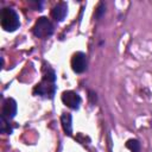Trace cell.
Wrapping results in <instances>:
<instances>
[{
	"mask_svg": "<svg viewBox=\"0 0 152 152\" xmlns=\"http://www.w3.org/2000/svg\"><path fill=\"white\" fill-rule=\"evenodd\" d=\"M20 26V19L18 13L11 8L5 7L1 11V27L6 32H14Z\"/></svg>",
	"mask_w": 152,
	"mask_h": 152,
	"instance_id": "7a4b0ae2",
	"label": "cell"
},
{
	"mask_svg": "<svg viewBox=\"0 0 152 152\" xmlns=\"http://www.w3.org/2000/svg\"><path fill=\"white\" fill-rule=\"evenodd\" d=\"M10 121L11 120H7L4 116L0 118V131H1V133H4V134H11L13 132V128H12Z\"/></svg>",
	"mask_w": 152,
	"mask_h": 152,
	"instance_id": "9c48e42d",
	"label": "cell"
},
{
	"mask_svg": "<svg viewBox=\"0 0 152 152\" xmlns=\"http://www.w3.org/2000/svg\"><path fill=\"white\" fill-rule=\"evenodd\" d=\"M126 147L131 152H140L141 145H140V142H139L138 139H128L126 141Z\"/></svg>",
	"mask_w": 152,
	"mask_h": 152,
	"instance_id": "30bf717a",
	"label": "cell"
},
{
	"mask_svg": "<svg viewBox=\"0 0 152 152\" xmlns=\"http://www.w3.org/2000/svg\"><path fill=\"white\" fill-rule=\"evenodd\" d=\"M88 99H89V101H90V103L91 104H95L96 102H97V96H96V93L95 91H93V90H89L88 91Z\"/></svg>",
	"mask_w": 152,
	"mask_h": 152,
	"instance_id": "7c38bea8",
	"label": "cell"
},
{
	"mask_svg": "<svg viewBox=\"0 0 152 152\" xmlns=\"http://www.w3.org/2000/svg\"><path fill=\"white\" fill-rule=\"evenodd\" d=\"M104 12H106V6H104V4H103V2H99L97 7H96V10H95V18H96L97 20L101 19L102 15L104 14Z\"/></svg>",
	"mask_w": 152,
	"mask_h": 152,
	"instance_id": "8fae6325",
	"label": "cell"
},
{
	"mask_svg": "<svg viewBox=\"0 0 152 152\" xmlns=\"http://www.w3.org/2000/svg\"><path fill=\"white\" fill-rule=\"evenodd\" d=\"M17 110H18L17 101H15L14 99H12V97H7V99L4 101L1 116L6 118L7 120H12V119L17 115Z\"/></svg>",
	"mask_w": 152,
	"mask_h": 152,
	"instance_id": "8992f818",
	"label": "cell"
},
{
	"mask_svg": "<svg viewBox=\"0 0 152 152\" xmlns=\"http://www.w3.org/2000/svg\"><path fill=\"white\" fill-rule=\"evenodd\" d=\"M53 32H55V26L50 21V19H48V17L38 18L32 27V33L40 39H46L51 37Z\"/></svg>",
	"mask_w": 152,
	"mask_h": 152,
	"instance_id": "3957f363",
	"label": "cell"
},
{
	"mask_svg": "<svg viewBox=\"0 0 152 152\" xmlns=\"http://www.w3.org/2000/svg\"><path fill=\"white\" fill-rule=\"evenodd\" d=\"M57 90L56 86V72L50 65H46L44 68V75L39 83L36 84L33 88V95L39 96L42 99H49L52 100L55 97Z\"/></svg>",
	"mask_w": 152,
	"mask_h": 152,
	"instance_id": "6da1fadb",
	"label": "cell"
},
{
	"mask_svg": "<svg viewBox=\"0 0 152 152\" xmlns=\"http://www.w3.org/2000/svg\"><path fill=\"white\" fill-rule=\"evenodd\" d=\"M61 100H62V102H63L66 107H69V108L72 109V110H77V109L80 108L81 103H82L81 96H80L77 93L72 91V90L63 91L62 95H61Z\"/></svg>",
	"mask_w": 152,
	"mask_h": 152,
	"instance_id": "5b68a950",
	"label": "cell"
},
{
	"mask_svg": "<svg viewBox=\"0 0 152 152\" xmlns=\"http://www.w3.org/2000/svg\"><path fill=\"white\" fill-rule=\"evenodd\" d=\"M30 5H33V6H34L33 10H36V11H40L42 7H43V5H44V2H43V1H32V2H30Z\"/></svg>",
	"mask_w": 152,
	"mask_h": 152,
	"instance_id": "4fadbf2b",
	"label": "cell"
},
{
	"mask_svg": "<svg viewBox=\"0 0 152 152\" xmlns=\"http://www.w3.org/2000/svg\"><path fill=\"white\" fill-rule=\"evenodd\" d=\"M66 14H68V5H66V2H63V1L55 5L53 8L51 10V17L58 23L63 21L65 19Z\"/></svg>",
	"mask_w": 152,
	"mask_h": 152,
	"instance_id": "52a82bcc",
	"label": "cell"
},
{
	"mask_svg": "<svg viewBox=\"0 0 152 152\" xmlns=\"http://www.w3.org/2000/svg\"><path fill=\"white\" fill-rule=\"evenodd\" d=\"M71 69L76 74H82L88 69V58L84 52L77 51L71 58Z\"/></svg>",
	"mask_w": 152,
	"mask_h": 152,
	"instance_id": "277c9868",
	"label": "cell"
},
{
	"mask_svg": "<svg viewBox=\"0 0 152 152\" xmlns=\"http://www.w3.org/2000/svg\"><path fill=\"white\" fill-rule=\"evenodd\" d=\"M61 125L65 133V135H72V116L70 113H63L61 115Z\"/></svg>",
	"mask_w": 152,
	"mask_h": 152,
	"instance_id": "ba28073f",
	"label": "cell"
}]
</instances>
